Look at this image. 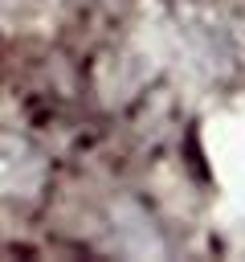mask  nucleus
Returning <instances> with one entry per match:
<instances>
[{"label": "nucleus", "mask_w": 245, "mask_h": 262, "mask_svg": "<svg viewBox=\"0 0 245 262\" xmlns=\"http://www.w3.org/2000/svg\"><path fill=\"white\" fill-rule=\"evenodd\" d=\"M176 33L184 37L188 53L196 57V66H204L208 74H225L237 66V25L208 4H184L176 12Z\"/></svg>", "instance_id": "obj_1"}, {"label": "nucleus", "mask_w": 245, "mask_h": 262, "mask_svg": "<svg viewBox=\"0 0 245 262\" xmlns=\"http://www.w3.org/2000/svg\"><path fill=\"white\" fill-rule=\"evenodd\" d=\"M49 164L41 147L16 131H0V196L4 201H33L45 188Z\"/></svg>", "instance_id": "obj_2"}]
</instances>
